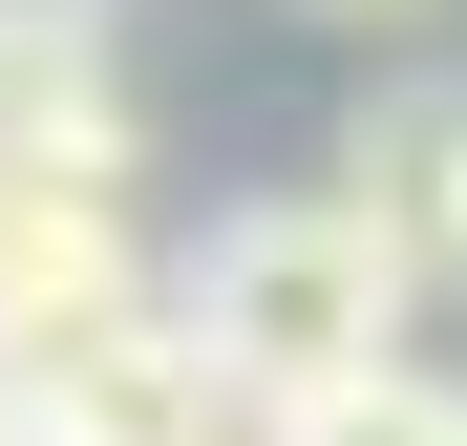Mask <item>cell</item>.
<instances>
[{
  "instance_id": "cell-7",
  "label": "cell",
  "mask_w": 467,
  "mask_h": 446,
  "mask_svg": "<svg viewBox=\"0 0 467 446\" xmlns=\"http://www.w3.org/2000/svg\"><path fill=\"white\" fill-rule=\"evenodd\" d=\"M0 446H43V404H22V361H0Z\"/></svg>"
},
{
  "instance_id": "cell-2",
  "label": "cell",
  "mask_w": 467,
  "mask_h": 446,
  "mask_svg": "<svg viewBox=\"0 0 467 446\" xmlns=\"http://www.w3.org/2000/svg\"><path fill=\"white\" fill-rule=\"evenodd\" d=\"M340 213L382 234L404 297H467V64H446V43H404V64L340 107Z\"/></svg>"
},
{
  "instance_id": "cell-8",
  "label": "cell",
  "mask_w": 467,
  "mask_h": 446,
  "mask_svg": "<svg viewBox=\"0 0 467 446\" xmlns=\"http://www.w3.org/2000/svg\"><path fill=\"white\" fill-rule=\"evenodd\" d=\"M234 446H276V425H234Z\"/></svg>"
},
{
  "instance_id": "cell-1",
  "label": "cell",
  "mask_w": 467,
  "mask_h": 446,
  "mask_svg": "<svg viewBox=\"0 0 467 446\" xmlns=\"http://www.w3.org/2000/svg\"><path fill=\"white\" fill-rule=\"evenodd\" d=\"M171 319H192V361L234 383V425H297V404L382 383L425 297L382 276V234H361L340 192H255V213H213V255L171 276Z\"/></svg>"
},
{
  "instance_id": "cell-5",
  "label": "cell",
  "mask_w": 467,
  "mask_h": 446,
  "mask_svg": "<svg viewBox=\"0 0 467 446\" xmlns=\"http://www.w3.org/2000/svg\"><path fill=\"white\" fill-rule=\"evenodd\" d=\"M276 446H467V383H425V361H382V383H340V404H297Z\"/></svg>"
},
{
  "instance_id": "cell-6",
  "label": "cell",
  "mask_w": 467,
  "mask_h": 446,
  "mask_svg": "<svg viewBox=\"0 0 467 446\" xmlns=\"http://www.w3.org/2000/svg\"><path fill=\"white\" fill-rule=\"evenodd\" d=\"M297 22H361V43H382V22H446V0H297Z\"/></svg>"
},
{
  "instance_id": "cell-4",
  "label": "cell",
  "mask_w": 467,
  "mask_h": 446,
  "mask_svg": "<svg viewBox=\"0 0 467 446\" xmlns=\"http://www.w3.org/2000/svg\"><path fill=\"white\" fill-rule=\"evenodd\" d=\"M149 171H0V361L107 319V297H149V234H128Z\"/></svg>"
},
{
  "instance_id": "cell-3",
  "label": "cell",
  "mask_w": 467,
  "mask_h": 446,
  "mask_svg": "<svg viewBox=\"0 0 467 446\" xmlns=\"http://www.w3.org/2000/svg\"><path fill=\"white\" fill-rule=\"evenodd\" d=\"M22 404H43V446H234V383L192 361L171 276L107 297V319H64V340H22Z\"/></svg>"
}]
</instances>
